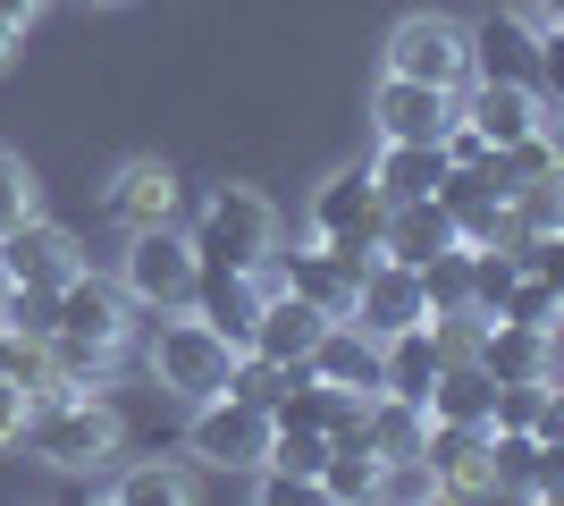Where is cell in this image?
Listing matches in <instances>:
<instances>
[{
    "label": "cell",
    "mask_w": 564,
    "mask_h": 506,
    "mask_svg": "<svg viewBox=\"0 0 564 506\" xmlns=\"http://www.w3.org/2000/svg\"><path fill=\"white\" fill-rule=\"evenodd\" d=\"M447 245H464V237H455V219H447L438 194H422V203H388V219H379V254L404 262V270H430Z\"/></svg>",
    "instance_id": "cell-16"
},
{
    "label": "cell",
    "mask_w": 564,
    "mask_h": 506,
    "mask_svg": "<svg viewBox=\"0 0 564 506\" xmlns=\"http://www.w3.org/2000/svg\"><path fill=\"white\" fill-rule=\"evenodd\" d=\"M304 372H312V380H329V388H354V397H371V388H379V337L362 330V321L337 313L329 330L312 337Z\"/></svg>",
    "instance_id": "cell-17"
},
{
    "label": "cell",
    "mask_w": 564,
    "mask_h": 506,
    "mask_svg": "<svg viewBox=\"0 0 564 506\" xmlns=\"http://www.w3.org/2000/svg\"><path fill=\"white\" fill-rule=\"evenodd\" d=\"M51 295H59V288H0V330L51 337Z\"/></svg>",
    "instance_id": "cell-27"
},
{
    "label": "cell",
    "mask_w": 564,
    "mask_h": 506,
    "mask_svg": "<svg viewBox=\"0 0 564 506\" xmlns=\"http://www.w3.org/2000/svg\"><path fill=\"white\" fill-rule=\"evenodd\" d=\"M261 295H270V270H203V279H194V304H186V313H203L219 337H228V346H245V337H253Z\"/></svg>",
    "instance_id": "cell-18"
},
{
    "label": "cell",
    "mask_w": 564,
    "mask_h": 506,
    "mask_svg": "<svg viewBox=\"0 0 564 506\" xmlns=\"http://www.w3.org/2000/svg\"><path fill=\"white\" fill-rule=\"evenodd\" d=\"M422 464L438 489H464V498H489L497 464H489V422H430L422 431Z\"/></svg>",
    "instance_id": "cell-13"
},
{
    "label": "cell",
    "mask_w": 564,
    "mask_h": 506,
    "mask_svg": "<svg viewBox=\"0 0 564 506\" xmlns=\"http://www.w3.org/2000/svg\"><path fill=\"white\" fill-rule=\"evenodd\" d=\"M194 262L203 270H261L279 254V212L261 203L253 186H219L203 212H194Z\"/></svg>",
    "instance_id": "cell-3"
},
{
    "label": "cell",
    "mask_w": 564,
    "mask_h": 506,
    "mask_svg": "<svg viewBox=\"0 0 564 506\" xmlns=\"http://www.w3.org/2000/svg\"><path fill=\"white\" fill-rule=\"evenodd\" d=\"M455 119L480 127V144H522L547 127V94L540 85H497V76H464L455 85Z\"/></svg>",
    "instance_id": "cell-10"
},
{
    "label": "cell",
    "mask_w": 564,
    "mask_h": 506,
    "mask_svg": "<svg viewBox=\"0 0 564 506\" xmlns=\"http://www.w3.org/2000/svg\"><path fill=\"white\" fill-rule=\"evenodd\" d=\"M34 9H43V0H0V25H18V34H25V25H34Z\"/></svg>",
    "instance_id": "cell-30"
},
{
    "label": "cell",
    "mask_w": 564,
    "mask_h": 506,
    "mask_svg": "<svg viewBox=\"0 0 564 506\" xmlns=\"http://www.w3.org/2000/svg\"><path fill=\"white\" fill-rule=\"evenodd\" d=\"M270 406H245V397H203L194 406V456L212 464V473H261V456H270Z\"/></svg>",
    "instance_id": "cell-8"
},
{
    "label": "cell",
    "mask_w": 564,
    "mask_h": 506,
    "mask_svg": "<svg viewBox=\"0 0 564 506\" xmlns=\"http://www.w3.org/2000/svg\"><path fill=\"white\" fill-rule=\"evenodd\" d=\"M346 321H362L371 337H397V330H413V321H430L422 270H404V262H388V254H371V262H362V279H354Z\"/></svg>",
    "instance_id": "cell-12"
},
{
    "label": "cell",
    "mask_w": 564,
    "mask_h": 506,
    "mask_svg": "<svg viewBox=\"0 0 564 506\" xmlns=\"http://www.w3.org/2000/svg\"><path fill=\"white\" fill-rule=\"evenodd\" d=\"M489 406H497V380H489L480 355H447L438 380H430V397H422L430 422H489Z\"/></svg>",
    "instance_id": "cell-21"
},
{
    "label": "cell",
    "mask_w": 564,
    "mask_h": 506,
    "mask_svg": "<svg viewBox=\"0 0 564 506\" xmlns=\"http://www.w3.org/2000/svg\"><path fill=\"white\" fill-rule=\"evenodd\" d=\"M371 119H379V144H438V136H447V119H455V94L413 85V76H379Z\"/></svg>",
    "instance_id": "cell-14"
},
{
    "label": "cell",
    "mask_w": 564,
    "mask_h": 506,
    "mask_svg": "<svg viewBox=\"0 0 564 506\" xmlns=\"http://www.w3.org/2000/svg\"><path fill=\"white\" fill-rule=\"evenodd\" d=\"M76 270H85V245L51 219H18L0 237V288H68Z\"/></svg>",
    "instance_id": "cell-11"
},
{
    "label": "cell",
    "mask_w": 564,
    "mask_h": 506,
    "mask_svg": "<svg viewBox=\"0 0 564 506\" xmlns=\"http://www.w3.org/2000/svg\"><path fill=\"white\" fill-rule=\"evenodd\" d=\"M438 363H447V346H438V330H430V321H413V330H397V337H379V388H388V397H413V406H422L430 380H438Z\"/></svg>",
    "instance_id": "cell-20"
},
{
    "label": "cell",
    "mask_w": 564,
    "mask_h": 506,
    "mask_svg": "<svg viewBox=\"0 0 564 506\" xmlns=\"http://www.w3.org/2000/svg\"><path fill=\"white\" fill-rule=\"evenodd\" d=\"M312 489H321V498H337V506H362V498H379V456H371V439H362V431L329 439V456H321Z\"/></svg>",
    "instance_id": "cell-23"
},
{
    "label": "cell",
    "mask_w": 564,
    "mask_h": 506,
    "mask_svg": "<svg viewBox=\"0 0 564 506\" xmlns=\"http://www.w3.org/2000/svg\"><path fill=\"white\" fill-rule=\"evenodd\" d=\"M18 219H34V169H25L18 152H0V237H9Z\"/></svg>",
    "instance_id": "cell-28"
},
{
    "label": "cell",
    "mask_w": 564,
    "mask_h": 506,
    "mask_svg": "<svg viewBox=\"0 0 564 506\" xmlns=\"http://www.w3.org/2000/svg\"><path fill=\"white\" fill-rule=\"evenodd\" d=\"M371 177H379L388 203H422V194H438V177H447V152L438 144H379Z\"/></svg>",
    "instance_id": "cell-24"
},
{
    "label": "cell",
    "mask_w": 564,
    "mask_h": 506,
    "mask_svg": "<svg viewBox=\"0 0 564 506\" xmlns=\"http://www.w3.org/2000/svg\"><path fill=\"white\" fill-rule=\"evenodd\" d=\"M379 219H388V194H379L371 169H337L329 186L312 194V245H329L346 262H371L379 254Z\"/></svg>",
    "instance_id": "cell-6"
},
{
    "label": "cell",
    "mask_w": 564,
    "mask_h": 506,
    "mask_svg": "<svg viewBox=\"0 0 564 506\" xmlns=\"http://www.w3.org/2000/svg\"><path fill=\"white\" fill-rule=\"evenodd\" d=\"M321 456H329V439L321 431H295V422H279V431H270V473H286V482H304L312 489V473H321Z\"/></svg>",
    "instance_id": "cell-26"
},
{
    "label": "cell",
    "mask_w": 564,
    "mask_h": 506,
    "mask_svg": "<svg viewBox=\"0 0 564 506\" xmlns=\"http://www.w3.org/2000/svg\"><path fill=\"white\" fill-rule=\"evenodd\" d=\"M9 51H18V25H0V68H9Z\"/></svg>",
    "instance_id": "cell-31"
},
{
    "label": "cell",
    "mask_w": 564,
    "mask_h": 506,
    "mask_svg": "<svg viewBox=\"0 0 564 506\" xmlns=\"http://www.w3.org/2000/svg\"><path fill=\"white\" fill-rule=\"evenodd\" d=\"M18 439L59 473H94V464L118 456V413L101 397H76V388H43V397H25Z\"/></svg>",
    "instance_id": "cell-2"
},
{
    "label": "cell",
    "mask_w": 564,
    "mask_h": 506,
    "mask_svg": "<svg viewBox=\"0 0 564 506\" xmlns=\"http://www.w3.org/2000/svg\"><path fill=\"white\" fill-rule=\"evenodd\" d=\"M127 288H110V279H94V270H76L68 288L51 295V372L68 388H85V380H101L118 363V346H127Z\"/></svg>",
    "instance_id": "cell-1"
},
{
    "label": "cell",
    "mask_w": 564,
    "mask_h": 506,
    "mask_svg": "<svg viewBox=\"0 0 564 506\" xmlns=\"http://www.w3.org/2000/svg\"><path fill=\"white\" fill-rule=\"evenodd\" d=\"M110 212L127 219V228H161V219H177V169H169V161H127L110 177Z\"/></svg>",
    "instance_id": "cell-22"
},
{
    "label": "cell",
    "mask_w": 564,
    "mask_h": 506,
    "mask_svg": "<svg viewBox=\"0 0 564 506\" xmlns=\"http://www.w3.org/2000/svg\"><path fill=\"white\" fill-rule=\"evenodd\" d=\"M18 422H25V388L0 380V448H18Z\"/></svg>",
    "instance_id": "cell-29"
},
{
    "label": "cell",
    "mask_w": 564,
    "mask_h": 506,
    "mask_svg": "<svg viewBox=\"0 0 564 506\" xmlns=\"http://www.w3.org/2000/svg\"><path fill=\"white\" fill-rule=\"evenodd\" d=\"M118 506H186L194 498V473H177V464H135V473H118L110 482Z\"/></svg>",
    "instance_id": "cell-25"
},
{
    "label": "cell",
    "mask_w": 564,
    "mask_h": 506,
    "mask_svg": "<svg viewBox=\"0 0 564 506\" xmlns=\"http://www.w3.org/2000/svg\"><path fill=\"white\" fill-rule=\"evenodd\" d=\"M143 363H152V380H161L169 397L203 406V397H219V388H228V363H236V346H228V337H219L203 313H161V330H152Z\"/></svg>",
    "instance_id": "cell-4"
},
{
    "label": "cell",
    "mask_w": 564,
    "mask_h": 506,
    "mask_svg": "<svg viewBox=\"0 0 564 506\" xmlns=\"http://www.w3.org/2000/svg\"><path fill=\"white\" fill-rule=\"evenodd\" d=\"M471 355L489 363V380H556V330H522V321H480Z\"/></svg>",
    "instance_id": "cell-19"
},
{
    "label": "cell",
    "mask_w": 564,
    "mask_h": 506,
    "mask_svg": "<svg viewBox=\"0 0 564 506\" xmlns=\"http://www.w3.org/2000/svg\"><path fill=\"white\" fill-rule=\"evenodd\" d=\"M464 60L471 76H497V85H540L547 94V68H556V34L547 25H522V18H480L464 25Z\"/></svg>",
    "instance_id": "cell-7"
},
{
    "label": "cell",
    "mask_w": 564,
    "mask_h": 506,
    "mask_svg": "<svg viewBox=\"0 0 564 506\" xmlns=\"http://www.w3.org/2000/svg\"><path fill=\"white\" fill-rule=\"evenodd\" d=\"M270 288H286V295H304L312 313H346L354 304V279H362V262H346V254H329V245H304V254H270Z\"/></svg>",
    "instance_id": "cell-15"
},
{
    "label": "cell",
    "mask_w": 564,
    "mask_h": 506,
    "mask_svg": "<svg viewBox=\"0 0 564 506\" xmlns=\"http://www.w3.org/2000/svg\"><path fill=\"white\" fill-rule=\"evenodd\" d=\"M388 76H413V85H438V94H455L471 76V60H464V25L455 18H404L397 34H388Z\"/></svg>",
    "instance_id": "cell-9"
},
{
    "label": "cell",
    "mask_w": 564,
    "mask_h": 506,
    "mask_svg": "<svg viewBox=\"0 0 564 506\" xmlns=\"http://www.w3.org/2000/svg\"><path fill=\"white\" fill-rule=\"evenodd\" d=\"M194 279H203V262H194V245L177 237V228H127V304H152V313H186L194 304Z\"/></svg>",
    "instance_id": "cell-5"
}]
</instances>
